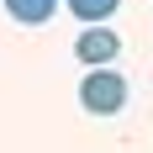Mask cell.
Masks as SVG:
<instances>
[{"label":"cell","mask_w":153,"mask_h":153,"mask_svg":"<svg viewBox=\"0 0 153 153\" xmlns=\"http://www.w3.org/2000/svg\"><path fill=\"white\" fill-rule=\"evenodd\" d=\"M79 106L90 111V116H116L127 106V79L116 69H90V74L79 79Z\"/></svg>","instance_id":"cell-1"},{"label":"cell","mask_w":153,"mask_h":153,"mask_svg":"<svg viewBox=\"0 0 153 153\" xmlns=\"http://www.w3.org/2000/svg\"><path fill=\"white\" fill-rule=\"evenodd\" d=\"M122 53V37L111 27H85L74 37V58L85 63V69H111V58Z\"/></svg>","instance_id":"cell-2"},{"label":"cell","mask_w":153,"mask_h":153,"mask_svg":"<svg viewBox=\"0 0 153 153\" xmlns=\"http://www.w3.org/2000/svg\"><path fill=\"white\" fill-rule=\"evenodd\" d=\"M5 11H11L21 27H42L48 16L58 11V0H5Z\"/></svg>","instance_id":"cell-3"},{"label":"cell","mask_w":153,"mask_h":153,"mask_svg":"<svg viewBox=\"0 0 153 153\" xmlns=\"http://www.w3.org/2000/svg\"><path fill=\"white\" fill-rule=\"evenodd\" d=\"M116 5H122V0H69L74 21H85V27H106L111 16H116Z\"/></svg>","instance_id":"cell-4"}]
</instances>
